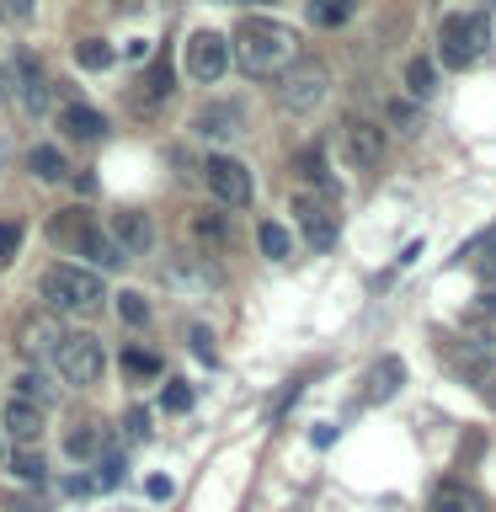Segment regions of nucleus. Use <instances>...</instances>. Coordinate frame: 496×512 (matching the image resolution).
<instances>
[{
  "instance_id": "obj_44",
  "label": "nucleus",
  "mask_w": 496,
  "mask_h": 512,
  "mask_svg": "<svg viewBox=\"0 0 496 512\" xmlns=\"http://www.w3.org/2000/svg\"><path fill=\"white\" fill-rule=\"evenodd\" d=\"M246 6H267V0H246Z\"/></svg>"
},
{
  "instance_id": "obj_17",
  "label": "nucleus",
  "mask_w": 496,
  "mask_h": 512,
  "mask_svg": "<svg viewBox=\"0 0 496 512\" xmlns=\"http://www.w3.org/2000/svg\"><path fill=\"white\" fill-rule=\"evenodd\" d=\"M427 512H491L486 496H480L475 486H464V480H443L438 491H432Z\"/></svg>"
},
{
  "instance_id": "obj_37",
  "label": "nucleus",
  "mask_w": 496,
  "mask_h": 512,
  "mask_svg": "<svg viewBox=\"0 0 496 512\" xmlns=\"http://www.w3.org/2000/svg\"><path fill=\"white\" fill-rule=\"evenodd\" d=\"M123 427H128V438H134V443H144V438H150V411L134 406V411L123 416Z\"/></svg>"
},
{
  "instance_id": "obj_20",
  "label": "nucleus",
  "mask_w": 496,
  "mask_h": 512,
  "mask_svg": "<svg viewBox=\"0 0 496 512\" xmlns=\"http://www.w3.org/2000/svg\"><path fill=\"white\" fill-rule=\"evenodd\" d=\"M294 171H299V182H315L320 198L336 203V182L326 176V150H320V144H315V150H299V155H294Z\"/></svg>"
},
{
  "instance_id": "obj_11",
  "label": "nucleus",
  "mask_w": 496,
  "mask_h": 512,
  "mask_svg": "<svg viewBox=\"0 0 496 512\" xmlns=\"http://www.w3.org/2000/svg\"><path fill=\"white\" fill-rule=\"evenodd\" d=\"M16 342H22L27 358H59L70 336H64L59 315L48 310V315H27V320H22V331H16Z\"/></svg>"
},
{
  "instance_id": "obj_2",
  "label": "nucleus",
  "mask_w": 496,
  "mask_h": 512,
  "mask_svg": "<svg viewBox=\"0 0 496 512\" xmlns=\"http://www.w3.org/2000/svg\"><path fill=\"white\" fill-rule=\"evenodd\" d=\"M48 240H54L59 251H70V256H91L102 272H118L128 262L123 246L112 235H102V224H96L86 208H59V214L48 219Z\"/></svg>"
},
{
  "instance_id": "obj_8",
  "label": "nucleus",
  "mask_w": 496,
  "mask_h": 512,
  "mask_svg": "<svg viewBox=\"0 0 496 512\" xmlns=\"http://www.w3.org/2000/svg\"><path fill=\"white\" fill-rule=\"evenodd\" d=\"M203 182H208V192H214L224 208H246L251 203V171L240 166L235 155H208Z\"/></svg>"
},
{
  "instance_id": "obj_16",
  "label": "nucleus",
  "mask_w": 496,
  "mask_h": 512,
  "mask_svg": "<svg viewBox=\"0 0 496 512\" xmlns=\"http://www.w3.org/2000/svg\"><path fill=\"white\" fill-rule=\"evenodd\" d=\"M16 96H22L27 112H43L48 107V75H43V64L32 59V54L16 59Z\"/></svg>"
},
{
  "instance_id": "obj_40",
  "label": "nucleus",
  "mask_w": 496,
  "mask_h": 512,
  "mask_svg": "<svg viewBox=\"0 0 496 512\" xmlns=\"http://www.w3.org/2000/svg\"><path fill=\"white\" fill-rule=\"evenodd\" d=\"M480 272H486V283H496V230L486 235V256H480Z\"/></svg>"
},
{
  "instance_id": "obj_38",
  "label": "nucleus",
  "mask_w": 496,
  "mask_h": 512,
  "mask_svg": "<svg viewBox=\"0 0 496 512\" xmlns=\"http://www.w3.org/2000/svg\"><path fill=\"white\" fill-rule=\"evenodd\" d=\"M118 480H123V459H118V454H107V464L96 470V486H102V491H112Z\"/></svg>"
},
{
  "instance_id": "obj_35",
  "label": "nucleus",
  "mask_w": 496,
  "mask_h": 512,
  "mask_svg": "<svg viewBox=\"0 0 496 512\" xmlns=\"http://www.w3.org/2000/svg\"><path fill=\"white\" fill-rule=\"evenodd\" d=\"M16 246H22V224H0V267H6L11 262V256H16Z\"/></svg>"
},
{
  "instance_id": "obj_30",
  "label": "nucleus",
  "mask_w": 496,
  "mask_h": 512,
  "mask_svg": "<svg viewBox=\"0 0 496 512\" xmlns=\"http://www.w3.org/2000/svg\"><path fill=\"white\" fill-rule=\"evenodd\" d=\"M118 315H123V326H150V299H144V294H134V288H123V294H118Z\"/></svg>"
},
{
  "instance_id": "obj_33",
  "label": "nucleus",
  "mask_w": 496,
  "mask_h": 512,
  "mask_svg": "<svg viewBox=\"0 0 496 512\" xmlns=\"http://www.w3.org/2000/svg\"><path fill=\"white\" fill-rule=\"evenodd\" d=\"M11 475H16V480H27V486H43V475H48V464H43L38 454H32V448H22V454H16V459H11Z\"/></svg>"
},
{
  "instance_id": "obj_42",
  "label": "nucleus",
  "mask_w": 496,
  "mask_h": 512,
  "mask_svg": "<svg viewBox=\"0 0 496 512\" xmlns=\"http://www.w3.org/2000/svg\"><path fill=\"white\" fill-rule=\"evenodd\" d=\"M310 443L315 448H331L336 443V427H310Z\"/></svg>"
},
{
  "instance_id": "obj_28",
  "label": "nucleus",
  "mask_w": 496,
  "mask_h": 512,
  "mask_svg": "<svg viewBox=\"0 0 496 512\" xmlns=\"http://www.w3.org/2000/svg\"><path fill=\"white\" fill-rule=\"evenodd\" d=\"M358 11V0H310V22L315 27H342Z\"/></svg>"
},
{
  "instance_id": "obj_4",
  "label": "nucleus",
  "mask_w": 496,
  "mask_h": 512,
  "mask_svg": "<svg viewBox=\"0 0 496 512\" xmlns=\"http://www.w3.org/2000/svg\"><path fill=\"white\" fill-rule=\"evenodd\" d=\"M486 43H491V22H486L480 11H454V16H443L438 48H443V64H448V70H464V64H475L480 54H486Z\"/></svg>"
},
{
  "instance_id": "obj_21",
  "label": "nucleus",
  "mask_w": 496,
  "mask_h": 512,
  "mask_svg": "<svg viewBox=\"0 0 496 512\" xmlns=\"http://www.w3.org/2000/svg\"><path fill=\"white\" fill-rule=\"evenodd\" d=\"M160 374H166L160 352H150V347H128V352H123V379H128V384H155Z\"/></svg>"
},
{
  "instance_id": "obj_43",
  "label": "nucleus",
  "mask_w": 496,
  "mask_h": 512,
  "mask_svg": "<svg viewBox=\"0 0 496 512\" xmlns=\"http://www.w3.org/2000/svg\"><path fill=\"white\" fill-rule=\"evenodd\" d=\"M150 496H155V502H166V496H171V480L155 475V480H150Z\"/></svg>"
},
{
  "instance_id": "obj_41",
  "label": "nucleus",
  "mask_w": 496,
  "mask_h": 512,
  "mask_svg": "<svg viewBox=\"0 0 496 512\" xmlns=\"http://www.w3.org/2000/svg\"><path fill=\"white\" fill-rule=\"evenodd\" d=\"M123 54H128V59H134V64H144V59H150V54H155V43H150V38H134V43H128V48H123Z\"/></svg>"
},
{
  "instance_id": "obj_3",
  "label": "nucleus",
  "mask_w": 496,
  "mask_h": 512,
  "mask_svg": "<svg viewBox=\"0 0 496 512\" xmlns=\"http://www.w3.org/2000/svg\"><path fill=\"white\" fill-rule=\"evenodd\" d=\"M38 288H43V299H48V310H54V315H91V310H102V299H107L102 272L75 267V262H54L43 272Z\"/></svg>"
},
{
  "instance_id": "obj_32",
  "label": "nucleus",
  "mask_w": 496,
  "mask_h": 512,
  "mask_svg": "<svg viewBox=\"0 0 496 512\" xmlns=\"http://www.w3.org/2000/svg\"><path fill=\"white\" fill-rule=\"evenodd\" d=\"M16 395L32 400V406H48L54 400V390H48V379L38 374V368H27V374H16Z\"/></svg>"
},
{
  "instance_id": "obj_27",
  "label": "nucleus",
  "mask_w": 496,
  "mask_h": 512,
  "mask_svg": "<svg viewBox=\"0 0 496 512\" xmlns=\"http://www.w3.org/2000/svg\"><path fill=\"white\" fill-rule=\"evenodd\" d=\"M166 96H171V64L155 59V70H150V80H144V91L134 96V107H160Z\"/></svg>"
},
{
  "instance_id": "obj_13",
  "label": "nucleus",
  "mask_w": 496,
  "mask_h": 512,
  "mask_svg": "<svg viewBox=\"0 0 496 512\" xmlns=\"http://www.w3.org/2000/svg\"><path fill=\"white\" fill-rule=\"evenodd\" d=\"M192 128H198L203 139L224 144V139H240V134H246V112H240L235 102H208L198 118H192Z\"/></svg>"
},
{
  "instance_id": "obj_19",
  "label": "nucleus",
  "mask_w": 496,
  "mask_h": 512,
  "mask_svg": "<svg viewBox=\"0 0 496 512\" xmlns=\"http://www.w3.org/2000/svg\"><path fill=\"white\" fill-rule=\"evenodd\" d=\"M59 128L70 139H102L107 134V118L96 107H86V102H64L59 107Z\"/></svg>"
},
{
  "instance_id": "obj_7",
  "label": "nucleus",
  "mask_w": 496,
  "mask_h": 512,
  "mask_svg": "<svg viewBox=\"0 0 496 512\" xmlns=\"http://www.w3.org/2000/svg\"><path fill=\"white\" fill-rule=\"evenodd\" d=\"M342 155L352 160L358 171H379L384 166V155H390V139H384V128L379 123H368V118H342Z\"/></svg>"
},
{
  "instance_id": "obj_31",
  "label": "nucleus",
  "mask_w": 496,
  "mask_h": 512,
  "mask_svg": "<svg viewBox=\"0 0 496 512\" xmlns=\"http://www.w3.org/2000/svg\"><path fill=\"white\" fill-rule=\"evenodd\" d=\"M187 342H192V352H198V363H208V368H219L214 326H203V320H192V326H187Z\"/></svg>"
},
{
  "instance_id": "obj_22",
  "label": "nucleus",
  "mask_w": 496,
  "mask_h": 512,
  "mask_svg": "<svg viewBox=\"0 0 496 512\" xmlns=\"http://www.w3.org/2000/svg\"><path fill=\"white\" fill-rule=\"evenodd\" d=\"M192 235L203 240V256L230 251V214H198L192 219Z\"/></svg>"
},
{
  "instance_id": "obj_25",
  "label": "nucleus",
  "mask_w": 496,
  "mask_h": 512,
  "mask_svg": "<svg viewBox=\"0 0 496 512\" xmlns=\"http://www.w3.org/2000/svg\"><path fill=\"white\" fill-rule=\"evenodd\" d=\"M406 91H411V102H427V96L438 91V64H432V59H411L406 64Z\"/></svg>"
},
{
  "instance_id": "obj_29",
  "label": "nucleus",
  "mask_w": 496,
  "mask_h": 512,
  "mask_svg": "<svg viewBox=\"0 0 496 512\" xmlns=\"http://www.w3.org/2000/svg\"><path fill=\"white\" fill-rule=\"evenodd\" d=\"M112 59H118V54H112V43H102V38H80L75 43V64H80V70H107Z\"/></svg>"
},
{
  "instance_id": "obj_6",
  "label": "nucleus",
  "mask_w": 496,
  "mask_h": 512,
  "mask_svg": "<svg viewBox=\"0 0 496 512\" xmlns=\"http://www.w3.org/2000/svg\"><path fill=\"white\" fill-rule=\"evenodd\" d=\"M54 363H59V379H64V384H75V390H86V384H102V368H107L102 336L75 331L70 342H64V352H59Z\"/></svg>"
},
{
  "instance_id": "obj_14",
  "label": "nucleus",
  "mask_w": 496,
  "mask_h": 512,
  "mask_svg": "<svg viewBox=\"0 0 496 512\" xmlns=\"http://www.w3.org/2000/svg\"><path fill=\"white\" fill-rule=\"evenodd\" d=\"M400 384H406V363H400V358H379V363L363 374L358 400H363V406H384V400L400 395Z\"/></svg>"
},
{
  "instance_id": "obj_18",
  "label": "nucleus",
  "mask_w": 496,
  "mask_h": 512,
  "mask_svg": "<svg viewBox=\"0 0 496 512\" xmlns=\"http://www.w3.org/2000/svg\"><path fill=\"white\" fill-rule=\"evenodd\" d=\"M464 326H470V342L486 363H496V294H486V304H475L470 315H464Z\"/></svg>"
},
{
  "instance_id": "obj_39",
  "label": "nucleus",
  "mask_w": 496,
  "mask_h": 512,
  "mask_svg": "<svg viewBox=\"0 0 496 512\" xmlns=\"http://www.w3.org/2000/svg\"><path fill=\"white\" fill-rule=\"evenodd\" d=\"M32 0H0V22H27Z\"/></svg>"
},
{
  "instance_id": "obj_15",
  "label": "nucleus",
  "mask_w": 496,
  "mask_h": 512,
  "mask_svg": "<svg viewBox=\"0 0 496 512\" xmlns=\"http://www.w3.org/2000/svg\"><path fill=\"white\" fill-rule=\"evenodd\" d=\"M0 427H6L16 443H38V438H43V406H32V400L11 395L6 411H0Z\"/></svg>"
},
{
  "instance_id": "obj_26",
  "label": "nucleus",
  "mask_w": 496,
  "mask_h": 512,
  "mask_svg": "<svg viewBox=\"0 0 496 512\" xmlns=\"http://www.w3.org/2000/svg\"><path fill=\"white\" fill-rule=\"evenodd\" d=\"M64 454H70V459H96V454H102V427L80 422L70 438H64Z\"/></svg>"
},
{
  "instance_id": "obj_5",
  "label": "nucleus",
  "mask_w": 496,
  "mask_h": 512,
  "mask_svg": "<svg viewBox=\"0 0 496 512\" xmlns=\"http://www.w3.org/2000/svg\"><path fill=\"white\" fill-rule=\"evenodd\" d=\"M331 91V70L320 59H299L288 75H278V102L288 112H315Z\"/></svg>"
},
{
  "instance_id": "obj_24",
  "label": "nucleus",
  "mask_w": 496,
  "mask_h": 512,
  "mask_svg": "<svg viewBox=\"0 0 496 512\" xmlns=\"http://www.w3.org/2000/svg\"><path fill=\"white\" fill-rule=\"evenodd\" d=\"M256 246H262V256H267V262H288V251H294V240H288V230H283V224L262 219V224H256Z\"/></svg>"
},
{
  "instance_id": "obj_10",
  "label": "nucleus",
  "mask_w": 496,
  "mask_h": 512,
  "mask_svg": "<svg viewBox=\"0 0 496 512\" xmlns=\"http://www.w3.org/2000/svg\"><path fill=\"white\" fill-rule=\"evenodd\" d=\"M230 59H235V48H230V38H219V32H192L187 38V75L203 80V86H214V80L230 70Z\"/></svg>"
},
{
  "instance_id": "obj_1",
  "label": "nucleus",
  "mask_w": 496,
  "mask_h": 512,
  "mask_svg": "<svg viewBox=\"0 0 496 512\" xmlns=\"http://www.w3.org/2000/svg\"><path fill=\"white\" fill-rule=\"evenodd\" d=\"M230 48L246 75H288L299 64V32L288 22H272V16H246L235 27Z\"/></svg>"
},
{
  "instance_id": "obj_34",
  "label": "nucleus",
  "mask_w": 496,
  "mask_h": 512,
  "mask_svg": "<svg viewBox=\"0 0 496 512\" xmlns=\"http://www.w3.org/2000/svg\"><path fill=\"white\" fill-rule=\"evenodd\" d=\"M192 400H198V395H192V384H187V379H166V390H160V406L176 411V416L192 411Z\"/></svg>"
},
{
  "instance_id": "obj_23",
  "label": "nucleus",
  "mask_w": 496,
  "mask_h": 512,
  "mask_svg": "<svg viewBox=\"0 0 496 512\" xmlns=\"http://www.w3.org/2000/svg\"><path fill=\"white\" fill-rule=\"evenodd\" d=\"M27 171L38 176V182H59L70 166H64V155L54 150V144H32V150H27Z\"/></svg>"
},
{
  "instance_id": "obj_12",
  "label": "nucleus",
  "mask_w": 496,
  "mask_h": 512,
  "mask_svg": "<svg viewBox=\"0 0 496 512\" xmlns=\"http://www.w3.org/2000/svg\"><path fill=\"white\" fill-rule=\"evenodd\" d=\"M112 240L123 246V256H144L155 246V219L150 214H139V208H118L112 214V230H107Z\"/></svg>"
},
{
  "instance_id": "obj_36",
  "label": "nucleus",
  "mask_w": 496,
  "mask_h": 512,
  "mask_svg": "<svg viewBox=\"0 0 496 512\" xmlns=\"http://www.w3.org/2000/svg\"><path fill=\"white\" fill-rule=\"evenodd\" d=\"M390 123L400 128V134H416V107H411V102H400V96H395V102H390Z\"/></svg>"
},
{
  "instance_id": "obj_9",
  "label": "nucleus",
  "mask_w": 496,
  "mask_h": 512,
  "mask_svg": "<svg viewBox=\"0 0 496 512\" xmlns=\"http://www.w3.org/2000/svg\"><path fill=\"white\" fill-rule=\"evenodd\" d=\"M294 219H299V230H304V240H310L315 251H331L336 235H342L331 198H320V192H299V198H294Z\"/></svg>"
}]
</instances>
